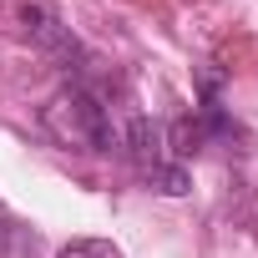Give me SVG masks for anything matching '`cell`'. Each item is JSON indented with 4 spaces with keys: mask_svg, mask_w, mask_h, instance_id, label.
Listing matches in <instances>:
<instances>
[{
    "mask_svg": "<svg viewBox=\"0 0 258 258\" xmlns=\"http://www.w3.org/2000/svg\"><path fill=\"white\" fill-rule=\"evenodd\" d=\"M41 126L46 137L66 152H111V121L106 106L81 91V86H61L46 106H41Z\"/></svg>",
    "mask_w": 258,
    "mask_h": 258,
    "instance_id": "obj_1",
    "label": "cell"
},
{
    "mask_svg": "<svg viewBox=\"0 0 258 258\" xmlns=\"http://www.w3.org/2000/svg\"><path fill=\"white\" fill-rule=\"evenodd\" d=\"M56 258H121V253H116V243H106V238H76V243H66Z\"/></svg>",
    "mask_w": 258,
    "mask_h": 258,
    "instance_id": "obj_3",
    "label": "cell"
},
{
    "mask_svg": "<svg viewBox=\"0 0 258 258\" xmlns=\"http://www.w3.org/2000/svg\"><path fill=\"white\" fill-rule=\"evenodd\" d=\"M126 152H132V162H137V172L157 187V192H187V172L167 157L172 147H167V137H162V126H152L147 116H137L132 126H126Z\"/></svg>",
    "mask_w": 258,
    "mask_h": 258,
    "instance_id": "obj_2",
    "label": "cell"
}]
</instances>
